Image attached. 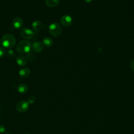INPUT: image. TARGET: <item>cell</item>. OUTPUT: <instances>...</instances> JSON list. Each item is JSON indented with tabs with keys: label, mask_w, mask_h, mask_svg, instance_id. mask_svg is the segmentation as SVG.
<instances>
[{
	"label": "cell",
	"mask_w": 134,
	"mask_h": 134,
	"mask_svg": "<svg viewBox=\"0 0 134 134\" xmlns=\"http://www.w3.org/2000/svg\"><path fill=\"white\" fill-rule=\"evenodd\" d=\"M1 42L5 48H12L15 45L16 39L13 35L7 34L2 37Z\"/></svg>",
	"instance_id": "6da1fadb"
},
{
	"label": "cell",
	"mask_w": 134,
	"mask_h": 134,
	"mask_svg": "<svg viewBox=\"0 0 134 134\" xmlns=\"http://www.w3.org/2000/svg\"><path fill=\"white\" fill-rule=\"evenodd\" d=\"M31 44L27 40L21 41L16 46V50L21 54L28 53L31 49Z\"/></svg>",
	"instance_id": "7a4b0ae2"
},
{
	"label": "cell",
	"mask_w": 134,
	"mask_h": 134,
	"mask_svg": "<svg viewBox=\"0 0 134 134\" xmlns=\"http://www.w3.org/2000/svg\"><path fill=\"white\" fill-rule=\"evenodd\" d=\"M49 31L51 35L55 37H59L62 33V28L57 23H54L50 24L49 27Z\"/></svg>",
	"instance_id": "3957f363"
},
{
	"label": "cell",
	"mask_w": 134,
	"mask_h": 134,
	"mask_svg": "<svg viewBox=\"0 0 134 134\" xmlns=\"http://www.w3.org/2000/svg\"><path fill=\"white\" fill-rule=\"evenodd\" d=\"M29 103L27 102V101H25L24 100L19 101L16 106V109L21 113L26 112L29 109Z\"/></svg>",
	"instance_id": "277c9868"
},
{
	"label": "cell",
	"mask_w": 134,
	"mask_h": 134,
	"mask_svg": "<svg viewBox=\"0 0 134 134\" xmlns=\"http://www.w3.org/2000/svg\"><path fill=\"white\" fill-rule=\"evenodd\" d=\"M20 34L23 38L29 39L33 37V36L34 35V33L31 30L27 28H24L21 30Z\"/></svg>",
	"instance_id": "5b68a950"
},
{
	"label": "cell",
	"mask_w": 134,
	"mask_h": 134,
	"mask_svg": "<svg viewBox=\"0 0 134 134\" xmlns=\"http://www.w3.org/2000/svg\"><path fill=\"white\" fill-rule=\"evenodd\" d=\"M60 22L63 26L68 27L71 25L72 23V19L69 15H65L61 18Z\"/></svg>",
	"instance_id": "8992f818"
},
{
	"label": "cell",
	"mask_w": 134,
	"mask_h": 134,
	"mask_svg": "<svg viewBox=\"0 0 134 134\" xmlns=\"http://www.w3.org/2000/svg\"><path fill=\"white\" fill-rule=\"evenodd\" d=\"M23 25V21L21 18H15L12 22L13 27L16 30L21 29Z\"/></svg>",
	"instance_id": "52a82bcc"
},
{
	"label": "cell",
	"mask_w": 134,
	"mask_h": 134,
	"mask_svg": "<svg viewBox=\"0 0 134 134\" xmlns=\"http://www.w3.org/2000/svg\"><path fill=\"white\" fill-rule=\"evenodd\" d=\"M16 62L20 66H25L27 62V58L23 55H19L16 57Z\"/></svg>",
	"instance_id": "ba28073f"
},
{
	"label": "cell",
	"mask_w": 134,
	"mask_h": 134,
	"mask_svg": "<svg viewBox=\"0 0 134 134\" xmlns=\"http://www.w3.org/2000/svg\"><path fill=\"white\" fill-rule=\"evenodd\" d=\"M44 48V45L41 43L39 42H35L32 46L33 50L36 53H40L41 52Z\"/></svg>",
	"instance_id": "9c48e42d"
},
{
	"label": "cell",
	"mask_w": 134,
	"mask_h": 134,
	"mask_svg": "<svg viewBox=\"0 0 134 134\" xmlns=\"http://www.w3.org/2000/svg\"><path fill=\"white\" fill-rule=\"evenodd\" d=\"M31 74V70L28 68H24L22 69L19 71V75L23 78L28 77Z\"/></svg>",
	"instance_id": "30bf717a"
},
{
	"label": "cell",
	"mask_w": 134,
	"mask_h": 134,
	"mask_svg": "<svg viewBox=\"0 0 134 134\" xmlns=\"http://www.w3.org/2000/svg\"><path fill=\"white\" fill-rule=\"evenodd\" d=\"M45 2L49 8H55L59 4L60 0H45Z\"/></svg>",
	"instance_id": "8fae6325"
},
{
	"label": "cell",
	"mask_w": 134,
	"mask_h": 134,
	"mask_svg": "<svg viewBox=\"0 0 134 134\" xmlns=\"http://www.w3.org/2000/svg\"><path fill=\"white\" fill-rule=\"evenodd\" d=\"M28 90V87L27 84L25 83L20 84L18 87V91L20 93H26Z\"/></svg>",
	"instance_id": "7c38bea8"
},
{
	"label": "cell",
	"mask_w": 134,
	"mask_h": 134,
	"mask_svg": "<svg viewBox=\"0 0 134 134\" xmlns=\"http://www.w3.org/2000/svg\"><path fill=\"white\" fill-rule=\"evenodd\" d=\"M42 22L39 20H36L34 21L32 24V27L33 29L35 32H38L42 28Z\"/></svg>",
	"instance_id": "4fadbf2b"
},
{
	"label": "cell",
	"mask_w": 134,
	"mask_h": 134,
	"mask_svg": "<svg viewBox=\"0 0 134 134\" xmlns=\"http://www.w3.org/2000/svg\"><path fill=\"white\" fill-rule=\"evenodd\" d=\"M43 45L47 47H51L54 43L53 40L50 37H46L43 39Z\"/></svg>",
	"instance_id": "5bb4252c"
},
{
	"label": "cell",
	"mask_w": 134,
	"mask_h": 134,
	"mask_svg": "<svg viewBox=\"0 0 134 134\" xmlns=\"http://www.w3.org/2000/svg\"><path fill=\"white\" fill-rule=\"evenodd\" d=\"M27 59L28 60L31 61H34L35 60V55L32 53H28V54H27Z\"/></svg>",
	"instance_id": "9a60e30c"
},
{
	"label": "cell",
	"mask_w": 134,
	"mask_h": 134,
	"mask_svg": "<svg viewBox=\"0 0 134 134\" xmlns=\"http://www.w3.org/2000/svg\"><path fill=\"white\" fill-rule=\"evenodd\" d=\"M36 98L34 96H31L29 97H28L27 98V102L31 104H34L35 102H36Z\"/></svg>",
	"instance_id": "2e32d148"
},
{
	"label": "cell",
	"mask_w": 134,
	"mask_h": 134,
	"mask_svg": "<svg viewBox=\"0 0 134 134\" xmlns=\"http://www.w3.org/2000/svg\"><path fill=\"white\" fill-rule=\"evenodd\" d=\"M7 55L10 58H13L15 56V53L13 50H9L7 53Z\"/></svg>",
	"instance_id": "e0dca14e"
},
{
	"label": "cell",
	"mask_w": 134,
	"mask_h": 134,
	"mask_svg": "<svg viewBox=\"0 0 134 134\" xmlns=\"http://www.w3.org/2000/svg\"><path fill=\"white\" fill-rule=\"evenodd\" d=\"M5 51L2 47H0V58H2L5 56Z\"/></svg>",
	"instance_id": "ac0fdd59"
},
{
	"label": "cell",
	"mask_w": 134,
	"mask_h": 134,
	"mask_svg": "<svg viewBox=\"0 0 134 134\" xmlns=\"http://www.w3.org/2000/svg\"><path fill=\"white\" fill-rule=\"evenodd\" d=\"M5 132V127L3 125L0 124V133H3Z\"/></svg>",
	"instance_id": "d6986e66"
},
{
	"label": "cell",
	"mask_w": 134,
	"mask_h": 134,
	"mask_svg": "<svg viewBox=\"0 0 134 134\" xmlns=\"http://www.w3.org/2000/svg\"><path fill=\"white\" fill-rule=\"evenodd\" d=\"M130 68L134 71V59H132L131 62H130Z\"/></svg>",
	"instance_id": "ffe728a7"
},
{
	"label": "cell",
	"mask_w": 134,
	"mask_h": 134,
	"mask_svg": "<svg viewBox=\"0 0 134 134\" xmlns=\"http://www.w3.org/2000/svg\"><path fill=\"white\" fill-rule=\"evenodd\" d=\"M84 1L86 3H90L91 2H92L93 1V0H84Z\"/></svg>",
	"instance_id": "44dd1931"
},
{
	"label": "cell",
	"mask_w": 134,
	"mask_h": 134,
	"mask_svg": "<svg viewBox=\"0 0 134 134\" xmlns=\"http://www.w3.org/2000/svg\"><path fill=\"white\" fill-rule=\"evenodd\" d=\"M0 120H1V116H0Z\"/></svg>",
	"instance_id": "7402d4cb"
},
{
	"label": "cell",
	"mask_w": 134,
	"mask_h": 134,
	"mask_svg": "<svg viewBox=\"0 0 134 134\" xmlns=\"http://www.w3.org/2000/svg\"><path fill=\"white\" fill-rule=\"evenodd\" d=\"M25 134H29V133H25Z\"/></svg>",
	"instance_id": "603a6c76"
}]
</instances>
